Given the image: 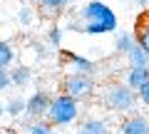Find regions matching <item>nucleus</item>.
Instances as JSON below:
<instances>
[{"mask_svg":"<svg viewBox=\"0 0 149 134\" xmlns=\"http://www.w3.org/2000/svg\"><path fill=\"white\" fill-rule=\"evenodd\" d=\"M3 117H5V104L0 102V119H3Z\"/></svg>","mask_w":149,"mask_h":134,"instance_id":"nucleus-24","label":"nucleus"},{"mask_svg":"<svg viewBox=\"0 0 149 134\" xmlns=\"http://www.w3.org/2000/svg\"><path fill=\"white\" fill-rule=\"evenodd\" d=\"M35 55H37V57H45V50H42V45H35Z\"/></svg>","mask_w":149,"mask_h":134,"instance_id":"nucleus-22","label":"nucleus"},{"mask_svg":"<svg viewBox=\"0 0 149 134\" xmlns=\"http://www.w3.org/2000/svg\"><path fill=\"white\" fill-rule=\"evenodd\" d=\"M80 102L72 99L70 94L60 92V94H52V102H50V109H47V122L55 124V127H70L80 119Z\"/></svg>","mask_w":149,"mask_h":134,"instance_id":"nucleus-3","label":"nucleus"},{"mask_svg":"<svg viewBox=\"0 0 149 134\" xmlns=\"http://www.w3.org/2000/svg\"><path fill=\"white\" fill-rule=\"evenodd\" d=\"M124 60H127L129 67H149V52H147L139 42L134 45L127 55H124Z\"/></svg>","mask_w":149,"mask_h":134,"instance_id":"nucleus-12","label":"nucleus"},{"mask_svg":"<svg viewBox=\"0 0 149 134\" xmlns=\"http://www.w3.org/2000/svg\"><path fill=\"white\" fill-rule=\"evenodd\" d=\"M13 60H15V50L8 40H0V70H10Z\"/></svg>","mask_w":149,"mask_h":134,"instance_id":"nucleus-17","label":"nucleus"},{"mask_svg":"<svg viewBox=\"0 0 149 134\" xmlns=\"http://www.w3.org/2000/svg\"><path fill=\"white\" fill-rule=\"evenodd\" d=\"M72 3L74 0H37V8H40V12L55 17V15H60L65 8H70Z\"/></svg>","mask_w":149,"mask_h":134,"instance_id":"nucleus-13","label":"nucleus"},{"mask_svg":"<svg viewBox=\"0 0 149 134\" xmlns=\"http://www.w3.org/2000/svg\"><path fill=\"white\" fill-rule=\"evenodd\" d=\"M119 134H149V119L142 112L124 114V119L119 122Z\"/></svg>","mask_w":149,"mask_h":134,"instance_id":"nucleus-7","label":"nucleus"},{"mask_svg":"<svg viewBox=\"0 0 149 134\" xmlns=\"http://www.w3.org/2000/svg\"><path fill=\"white\" fill-rule=\"evenodd\" d=\"M100 102L104 109H109L114 114H132L137 112L139 94L127 82H107L100 90Z\"/></svg>","mask_w":149,"mask_h":134,"instance_id":"nucleus-2","label":"nucleus"},{"mask_svg":"<svg viewBox=\"0 0 149 134\" xmlns=\"http://www.w3.org/2000/svg\"><path fill=\"white\" fill-rule=\"evenodd\" d=\"M147 10H149V0H147Z\"/></svg>","mask_w":149,"mask_h":134,"instance_id":"nucleus-25","label":"nucleus"},{"mask_svg":"<svg viewBox=\"0 0 149 134\" xmlns=\"http://www.w3.org/2000/svg\"><path fill=\"white\" fill-rule=\"evenodd\" d=\"M50 102H52V97L47 94L45 90H37L27 97V119H45L47 117V109H50Z\"/></svg>","mask_w":149,"mask_h":134,"instance_id":"nucleus-5","label":"nucleus"},{"mask_svg":"<svg viewBox=\"0 0 149 134\" xmlns=\"http://www.w3.org/2000/svg\"><path fill=\"white\" fill-rule=\"evenodd\" d=\"M10 80H13V87H27L32 80V70L27 65H17V67H10Z\"/></svg>","mask_w":149,"mask_h":134,"instance_id":"nucleus-14","label":"nucleus"},{"mask_svg":"<svg viewBox=\"0 0 149 134\" xmlns=\"http://www.w3.org/2000/svg\"><path fill=\"white\" fill-rule=\"evenodd\" d=\"M62 37H65V30H62V27H50V32H47L50 47H60V45H62Z\"/></svg>","mask_w":149,"mask_h":134,"instance_id":"nucleus-18","label":"nucleus"},{"mask_svg":"<svg viewBox=\"0 0 149 134\" xmlns=\"http://www.w3.org/2000/svg\"><path fill=\"white\" fill-rule=\"evenodd\" d=\"M124 82H127L134 92H139V90H142V87L149 82V67H129V70H127V77H124Z\"/></svg>","mask_w":149,"mask_h":134,"instance_id":"nucleus-10","label":"nucleus"},{"mask_svg":"<svg viewBox=\"0 0 149 134\" xmlns=\"http://www.w3.org/2000/svg\"><path fill=\"white\" fill-rule=\"evenodd\" d=\"M13 87V80H10V70H0V92H5Z\"/></svg>","mask_w":149,"mask_h":134,"instance_id":"nucleus-20","label":"nucleus"},{"mask_svg":"<svg viewBox=\"0 0 149 134\" xmlns=\"http://www.w3.org/2000/svg\"><path fill=\"white\" fill-rule=\"evenodd\" d=\"M5 114L13 119H20L27 114V99H22V97H10L5 102Z\"/></svg>","mask_w":149,"mask_h":134,"instance_id":"nucleus-15","label":"nucleus"},{"mask_svg":"<svg viewBox=\"0 0 149 134\" xmlns=\"http://www.w3.org/2000/svg\"><path fill=\"white\" fill-rule=\"evenodd\" d=\"M77 134H109V124H107V119L87 117L85 122H80V127H77Z\"/></svg>","mask_w":149,"mask_h":134,"instance_id":"nucleus-9","label":"nucleus"},{"mask_svg":"<svg viewBox=\"0 0 149 134\" xmlns=\"http://www.w3.org/2000/svg\"><path fill=\"white\" fill-rule=\"evenodd\" d=\"M62 62L67 67V72H72V75H95L97 70L90 57H82L77 52H67V50L62 52Z\"/></svg>","mask_w":149,"mask_h":134,"instance_id":"nucleus-6","label":"nucleus"},{"mask_svg":"<svg viewBox=\"0 0 149 134\" xmlns=\"http://www.w3.org/2000/svg\"><path fill=\"white\" fill-rule=\"evenodd\" d=\"M17 22H20V27L32 25V10H30V8H25V5H22L20 10H17Z\"/></svg>","mask_w":149,"mask_h":134,"instance_id":"nucleus-19","label":"nucleus"},{"mask_svg":"<svg viewBox=\"0 0 149 134\" xmlns=\"http://www.w3.org/2000/svg\"><path fill=\"white\" fill-rule=\"evenodd\" d=\"M117 27H119L117 12L102 0L85 3V8L77 15V22H72V30L87 32V35H109V32H117Z\"/></svg>","mask_w":149,"mask_h":134,"instance_id":"nucleus-1","label":"nucleus"},{"mask_svg":"<svg viewBox=\"0 0 149 134\" xmlns=\"http://www.w3.org/2000/svg\"><path fill=\"white\" fill-rule=\"evenodd\" d=\"M134 37L149 52V10H144L142 15L137 17V25H134Z\"/></svg>","mask_w":149,"mask_h":134,"instance_id":"nucleus-11","label":"nucleus"},{"mask_svg":"<svg viewBox=\"0 0 149 134\" xmlns=\"http://www.w3.org/2000/svg\"><path fill=\"white\" fill-rule=\"evenodd\" d=\"M62 92L77 102H85V99H92L97 94V82L92 75H72L70 72L62 80Z\"/></svg>","mask_w":149,"mask_h":134,"instance_id":"nucleus-4","label":"nucleus"},{"mask_svg":"<svg viewBox=\"0 0 149 134\" xmlns=\"http://www.w3.org/2000/svg\"><path fill=\"white\" fill-rule=\"evenodd\" d=\"M22 134H57V127L50 124L47 119H27L20 124Z\"/></svg>","mask_w":149,"mask_h":134,"instance_id":"nucleus-8","label":"nucleus"},{"mask_svg":"<svg viewBox=\"0 0 149 134\" xmlns=\"http://www.w3.org/2000/svg\"><path fill=\"white\" fill-rule=\"evenodd\" d=\"M137 94H139V102H142L144 107H149V82H147V85H144L142 90L137 92Z\"/></svg>","mask_w":149,"mask_h":134,"instance_id":"nucleus-21","label":"nucleus"},{"mask_svg":"<svg viewBox=\"0 0 149 134\" xmlns=\"http://www.w3.org/2000/svg\"><path fill=\"white\" fill-rule=\"evenodd\" d=\"M0 134H22V132H15V129H3Z\"/></svg>","mask_w":149,"mask_h":134,"instance_id":"nucleus-23","label":"nucleus"},{"mask_svg":"<svg viewBox=\"0 0 149 134\" xmlns=\"http://www.w3.org/2000/svg\"><path fill=\"white\" fill-rule=\"evenodd\" d=\"M134 45H137L134 32H117L114 35V50H117V55H127Z\"/></svg>","mask_w":149,"mask_h":134,"instance_id":"nucleus-16","label":"nucleus"}]
</instances>
